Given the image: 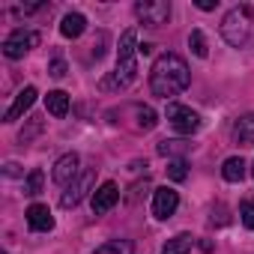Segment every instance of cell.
Returning a JSON list of instances; mask_svg holds the SVG:
<instances>
[{
    "mask_svg": "<svg viewBox=\"0 0 254 254\" xmlns=\"http://www.w3.org/2000/svg\"><path fill=\"white\" fill-rule=\"evenodd\" d=\"M135 15L144 27H162L171 18V0H138Z\"/></svg>",
    "mask_w": 254,
    "mask_h": 254,
    "instance_id": "obj_4",
    "label": "cell"
},
{
    "mask_svg": "<svg viewBox=\"0 0 254 254\" xmlns=\"http://www.w3.org/2000/svg\"><path fill=\"white\" fill-rule=\"evenodd\" d=\"M221 177H224L227 183H242V177H245V162H242L239 156L224 159V165H221Z\"/></svg>",
    "mask_w": 254,
    "mask_h": 254,
    "instance_id": "obj_16",
    "label": "cell"
},
{
    "mask_svg": "<svg viewBox=\"0 0 254 254\" xmlns=\"http://www.w3.org/2000/svg\"><path fill=\"white\" fill-rule=\"evenodd\" d=\"M168 120L174 126V132H180V135H194L200 126H203V120H200L197 111H191L186 105H177V102L168 105Z\"/></svg>",
    "mask_w": 254,
    "mask_h": 254,
    "instance_id": "obj_6",
    "label": "cell"
},
{
    "mask_svg": "<svg viewBox=\"0 0 254 254\" xmlns=\"http://www.w3.org/2000/svg\"><path fill=\"white\" fill-rule=\"evenodd\" d=\"M93 254H135V245L129 239H108L102 242Z\"/></svg>",
    "mask_w": 254,
    "mask_h": 254,
    "instance_id": "obj_18",
    "label": "cell"
},
{
    "mask_svg": "<svg viewBox=\"0 0 254 254\" xmlns=\"http://www.w3.org/2000/svg\"><path fill=\"white\" fill-rule=\"evenodd\" d=\"M84 30H87V18H84L81 12H69V15L63 18V24H60V33H63L66 39H78Z\"/></svg>",
    "mask_w": 254,
    "mask_h": 254,
    "instance_id": "obj_14",
    "label": "cell"
},
{
    "mask_svg": "<svg viewBox=\"0 0 254 254\" xmlns=\"http://www.w3.org/2000/svg\"><path fill=\"white\" fill-rule=\"evenodd\" d=\"M194 245V236L191 233H177L174 239H168V245L162 248V254H189Z\"/></svg>",
    "mask_w": 254,
    "mask_h": 254,
    "instance_id": "obj_17",
    "label": "cell"
},
{
    "mask_svg": "<svg viewBox=\"0 0 254 254\" xmlns=\"http://www.w3.org/2000/svg\"><path fill=\"white\" fill-rule=\"evenodd\" d=\"M135 117H138V129H144V132H153L156 126H159V114L150 105H138L135 108Z\"/></svg>",
    "mask_w": 254,
    "mask_h": 254,
    "instance_id": "obj_19",
    "label": "cell"
},
{
    "mask_svg": "<svg viewBox=\"0 0 254 254\" xmlns=\"http://www.w3.org/2000/svg\"><path fill=\"white\" fill-rule=\"evenodd\" d=\"M168 177H171L174 183H183V180L189 177V165H186V159H171V162H168Z\"/></svg>",
    "mask_w": 254,
    "mask_h": 254,
    "instance_id": "obj_23",
    "label": "cell"
},
{
    "mask_svg": "<svg viewBox=\"0 0 254 254\" xmlns=\"http://www.w3.org/2000/svg\"><path fill=\"white\" fill-rule=\"evenodd\" d=\"M6 174H9V177H15V174H18V165H15V162H9V165H6Z\"/></svg>",
    "mask_w": 254,
    "mask_h": 254,
    "instance_id": "obj_29",
    "label": "cell"
},
{
    "mask_svg": "<svg viewBox=\"0 0 254 254\" xmlns=\"http://www.w3.org/2000/svg\"><path fill=\"white\" fill-rule=\"evenodd\" d=\"M36 96H39V93H36V87H24V90H21V93L15 96V102H12V105L6 108V114H3V123H15L18 117H24V114H27V111L33 108Z\"/></svg>",
    "mask_w": 254,
    "mask_h": 254,
    "instance_id": "obj_11",
    "label": "cell"
},
{
    "mask_svg": "<svg viewBox=\"0 0 254 254\" xmlns=\"http://www.w3.org/2000/svg\"><path fill=\"white\" fill-rule=\"evenodd\" d=\"M138 54H144V57H147V54H153V45H150V42H144V45H138Z\"/></svg>",
    "mask_w": 254,
    "mask_h": 254,
    "instance_id": "obj_28",
    "label": "cell"
},
{
    "mask_svg": "<svg viewBox=\"0 0 254 254\" xmlns=\"http://www.w3.org/2000/svg\"><path fill=\"white\" fill-rule=\"evenodd\" d=\"M251 174H254V168H251Z\"/></svg>",
    "mask_w": 254,
    "mask_h": 254,
    "instance_id": "obj_30",
    "label": "cell"
},
{
    "mask_svg": "<svg viewBox=\"0 0 254 254\" xmlns=\"http://www.w3.org/2000/svg\"><path fill=\"white\" fill-rule=\"evenodd\" d=\"M135 54H138V33H135V27H129V30H123L120 45H117V69L102 81V90H126L135 84V78H138Z\"/></svg>",
    "mask_w": 254,
    "mask_h": 254,
    "instance_id": "obj_2",
    "label": "cell"
},
{
    "mask_svg": "<svg viewBox=\"0 0 254 254\" xmlns=\"http://www.w3.org/2000/svg\"><path fill=\"white\" fill-rule=\"evenodd\" d=\"M177 206H180V194H177L174 189H168V186L156 189V194H153V215H156L159 221L171 218V215L177 212Z\"/></svg>",
    "mask_w": 254,
    "mask_h": 254,
    "instance_id": "obj_9",
    "label": "cell"
},
{
    "mask_svg": "<svg viewBox=\"0 0 254 254\" xmlns=\"http://www.w3.org/2000/svg\"><path fill=\"white\" fill-rule=\"evenodd\" d=\"M233 141L242 144V147H251L254 144V114H242L233 123Z\"/></svg>",
    "mask_w": 254,
    "mask_h": 254,
    "instance_id": "obj_13",
    "label": "cell"
},
{
    "mask_svg": "<svg viewBox=\"0 0 254 254\" xmlns=\"http://www.w3.org/2000/svg\"><path fill=\"white\" fill-rule=\"evenodd\" d=\"M189 147H191V144H186V141H162V144H159V153H162V156L183 159V156L189 153Z\"/></svg>",
    "mask_w": 254,
    "mask_h": 254,
    "instance_id": "obj_20",
    "label": "cell"
},
{
    "mask_svg": "<svg viewBox=\"0 0 254 254\" xmlns=\"http://www.w3.org/2000/svg\"><path fill=\"white\" fill-rule=\"evenodd\" d=\"M42 9H51V6H48V3H30V6H15V9H12V15H18V18H21V15H36V12H42Z\"/></svg>",
    "mask_w": 254,
    "mask_h": 254,
    "instance_id": "obj_25",
    "label": "cell"
},
{
    "mask_svg": "<svg viewBox=\"0 0 254 254\" xmlns=\"http://www.w3.org/2000/svg\"><path fill=\"white\" fill-rule=\"evenodd\" d=\"M194 6L203 9V12H212V9L218 6V0H194Z\"/></svg>",
    "mask_w": 254,
    "mask_h": 254,
    "instance_id": "obj_27",
    "label": "cell"
},
{
    "mask_svg": "<svg viewBox=\"0 0 254 254\" xmlns=\"http://www.w3.org/2000/svg\"><path fill=\"white\" fill-rule=\"evenodd\" d=\"M239 218L248 230H254V197H245L242 206H239Z\"/></svg>",
    "mask_w": 254,
    "mask_h": 254,
    "instance_id": "obj_24",
    "label": "cell"
},
{
    "mask_svg": "<svg viewBox=\"0 0 254 254\" xmlns=\"http://www.w3.org/2000/svg\"><path fill=\"white\" fill-rule=\"evenodd\" d=\"M78 168H81L78 153H63V156L54 162L51 177H54V183H57V186H69V183H75V180H78Z\"/></svg>",
    "mask_w": 254,
    "mask_h": 254,
    "instance_id": "obj_8",
    "label": "cell"
},
{
    "mask_svg": "<svg viewBox=\"0 0 254 254\" xmlns=\"http://www.w3.org/2000/svg\"><path fill=\"white\" fill-rule=\"evenodd\" d=\"M27 227L30 230H36V233H48V230H54V215H51V209L45 206V203H33V206H27Z\"/></svg>",
    "mask_w": 254,
    "mask_h": 254,
    "instance_id": "obj_12",
    "label": "cell"
},
{
    "mask_svg": "<svg viewBox=\"0 0 254 254\" xmlns=\"http://www.w3.org/2000/svg\"><path fill=\"white\" fill-rule=\"evenodd\" d=\"M36 45H39V33L18 27V30H12V33L3 39V54H6L9 60H21V57H24L27 51H33Z\"/></svg>",
    "mask_w": 254,
    "mask_h": 254,
    "instance_id": "obj_5",
    "label": "cell"
},
{
    "mask_svg": "<svg viewBox=\"0 0 254 254\" xmlns=\"http://www.w3.org/2000/svg\"><path fill=\"white\" fill-rule=\"evenodd\" d=\"M117 200H120V189H117V183L108 180V183H102V186L93 191V200H90V203H93V212H96V215H105L108 209L117 206Z\"/></svg>",
    "mask_w": 254,
    "mask_h": 254,
    "instance_id": "obj_10",
    "label": "cell"
},
{
    "mask_svg": "<svg viewBox=\"0 0 254 254\" xmlns=\"http://www.w3.org/2000/svg\"><path fill=\"white\" fill-rule=\"evenodd\" d=\"M45 108H48V114H54V117H66V114H69V96H66L63 90H51V93L45 96Z\"/></svg>",
    "mask_w": 254,
    "mask_h": 254,
    "instance_id": "obj_15",
    "label": "cell"
},
{
    "mask_svg": "<svg viewBox=\"0 0 254 254\" xmlns=\"http://www.w3.org/2000/svg\"><path fill=\"white\" fill-rule=\"evenodd\" d=\"M189 48L194 51V57H206L209 54V48H206V36H203V30H191V36H189Z\"/></svg>",
    "mask_w": 254,
    "mask_h": 254,
    "instance_id": "obj_22",
    "label": "cell"
},
{
    "mask_svg": "<svg viewBox=\"0 0 254 254\" xmlns=\"http://www.w3.org/2000/svg\"><path fill=\"white\" fill-rule=\"evenodd\" d=\"M191 84V72H189V63L180 57V54H159L153 69H150V90L153 96L159 99H174L180 96L186 87Z\"/></svg>",
    "mask_w": 254,
    "mask_h": 254,
    "instance_id": "obj_1",
    "label": "cell"
},
{
    "mask_svg": "<svg viewBox=\"0 0 254 254\" xmlns=\"http://www.w3.org/2000/svg\"><path fill=\"white\" fill-rule=\"evenodd\" d=\"M48 75H54V78H63V75H66V63H63V60H51V66H48Z\"/></svg>",
    "mask_w": 254,
    "mask_h": 254,
    "instance_id": "obj_26",
    "label": "cell"
},
{
    "mask_svg": "<svg viewBox=\"0 0 254 254\" xmlns=\"http://www.w3.org/2000/svg\"><path fill=\"white\" fill-rule=\"evenodd\" d=\"M42 183H45V174L36 168V171H30L27 174V180H24V194H30V197H36L39 191H42Z\"/></svg>",
    "mask_w": 254,
    "mask_h": 254,
    "instance_id": "obj_21",
    "label": "cell"
},
{
    "mask_svg": "<svg viewBox=\"0 0 254 254\" xmlns=\"http://www.w3.org/2000/svg\"><path fill=\"white\" fill-rule=\"evenodd\" d=\"M221 39L233 48H245L254 39V6L239 3L221 18Z\"/></svg>",
    "mask_w": 254,
    "mask_h": 254,
    "instance_id": "obj_3",
    "label": "cell"
},
{
    "mask_svg": "<svg viewBox=\"0 0 254 254\" xmlns=\"http://www.w3.org/2000/svg\"><path fill=\"white\" fill-rule=\"evenodd\" d=\"M93 180H96V174L87 171V174H81L75 183H69L66 191H63V197H60V206H63V209H75V206L87 197V191H93Z\"/></svg>",
    "mask_w": 254,
    "mask_h": 254,
    "instance_id": "obj_7",
    "label": "cell"
}]
</instances>
